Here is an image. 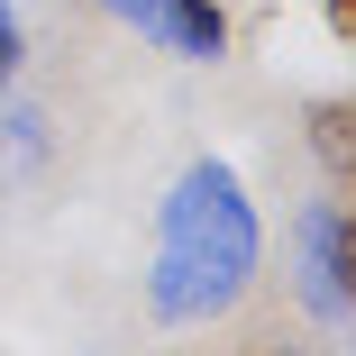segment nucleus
Returning <instances> with one entry per match:
<instances>
[{"label": "nucleus", "instance_id": "obj_4", "mask_svg": "<svg viewBox=\"0 0 356 356\" xmlns=\"http://www.w3.org/2000/svg\"><path fill=\"white\" fill-rule=\"evenodd\" d=\"M311 156L338 183H356V101H311Z\"/></svg>", "mask_w": 356, "mask_h": 356}, {"label": "nucleus", "instance_id": "obj_5", "mask_svg": "<svg viewBox=\"0 0 356 356\" xmlns=\"http://www.w3.org/2000/svg\"><path fill=\"white\" fill-rule=\"evenodd\" d=\"M338 256H347V293H356V201H338Z\"/></svg>", "mask_w": 356, "mask_h": 356}, {"label": "nucleus", "instance_id": "obj_2", "mask_svg": "<svg viewBox=\"0 0 356 356\" xmlns=\"http://www.w3.org/2000/svg\"><path fill=\"white\" fill-rule=\"evenodd\" d=\"M293 293L311 320L347 329L356 320V293H347V256H338V201H311L293 220Z\"/></svg>", "mask_w": 356, "mask_h": 356}, {"label": "nucleus", "instance_id": "obj_6", "mask_svg": "<svg viewBox=\"0 0 356 356\" xmlns=\"http://www.w3.org/2000/svg\"><path fill=\"white\" fill-rule=\"evenodd\" d=\"M19 74V19H10V0H0V83Z\"/></svg>", "mask_w": 356, "mask_h": 356}, {"label": "nucleus", "instance_id": "obj_1", "mask_svg": "<svg viewBox=\"0 0 356 356\" xmlns=\"http://www.w3.org/2000/svg\"><path fill=\"white\" fill-rule=\"evenodd\" d=\"M265 229H256V201L238 183V165L201 156L174 174V192L156 201V256H147V311L165 329H201V320H229L256 283Z\"/></svg>", "mask_w": 356, "mask_h": 356}, {"label": "nucleus", "instance_id": "obj_3", "mask_svg": "<svg viewBox=\"0 0 356 356\" xmlns=\"http://www.w3.org/2000/svg\"><path fill=\"white\" fill-rule=\"evenodd\" d=\"M101 10L119 28H137L147 46L183 55V64H220L229 55V19H220V0H101Z\"/></svg>", "mask_w": 356, "mask_h": 356}, {"label": "nucleus", "instance_id": "obj_7", "mask_svg": "<svg viewBox=\"0 0 356 356\" xmlns=\"http://www.w3.org/2000/svg\"><path fill=\"white\" fill-rule=\"evenodd\" d=\"M320 19H329V37H347V46H356V0H320Z\"/></svg>", "mask_w": 356, "mask_h": 356}]
</instances>
